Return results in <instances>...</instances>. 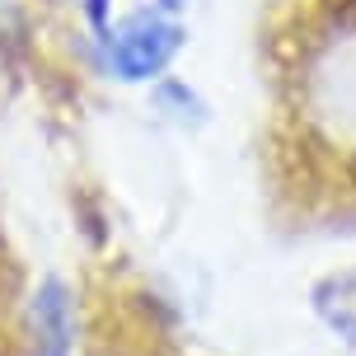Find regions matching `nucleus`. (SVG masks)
<instances>
[{
  "label": "nucleus",
  "instance_id": "f257e3e1",
  "mask_svg": "<svg viewBox=\"0 0 356 356\" xmlns=\"http://www.w3.org/2000/svg\"><path fill=\"white\" fill-rule=\"evenodd\" d=\"M183 24L178 15H164L155 5L131 10V15L113 19L99 33V52H104V71L122 85H150L169 71V61L183 47Z\"/></svg>",
  "mask_w": 356,
  "mask_h": 356
},
{
  "label": "nucleus",
  "instance_id": "f03ea898",
  "mask_svg": "<svg viewBox=\"0 0 356 356\" xmlns=\"http://www.w3.org/2000/svg\"><path fill=\"white\" fill-rule=\"evenodd\" d=\"M33 338L38 356H71V300L56 277L42 282L33 296Z\"/></svg>",
  "mask_w": 356,
  "mask_h": 356
},
{
  "label": "nucleus",
  "instance_id": "7ed1b4c3",
  "mask_svg": "<svg viewBox=\"0 0 356 356\" xmlns=\"http://www.w3.org/2000/svg\"><path fill=\"white\" fill-rule=\"evenodd\" d=\"M319 85H323V99L333 108L338 127L352 131L356 127V38L328 56V66L319 71Z\"/></svg>",
  "mask_w": 356,
  "mask_h": 356
},
{
  "label": "nucleus",
  "instance_id": "20e7f679",
  "mask_svg": "<svg viewBox=\"0 0 356 356\" xmlns=\"http://www.w3.org/2000/svg\"><path fill=\"white\" fill-rule=\"evenodd\" d=\"M155 99H160V108H174L169 118L183 122V127H202V122H207V104H202L197 89H188L183 80H160Z\"/></svg>",
  "mask_w": 356,
  "mask_h": 356
},
{
  "label": "nucleus",
  "instance_id": "39448f33",
  "mask_svg": "<svg viewBox=\"0 0 356 356\" xmlns=\"http://www.w3.org/2000/svg\"><path fill=\"white\" fill-rule=\"evenodd\" d=\"M113 5H118V0H85V19H89L94 33H104L108 24H113Z\"/></svg>",
  "mask_w": 356,
  "mask_h": 356
},
{
  "label": "nucleus",
  "instance_id": "423d86ee",
  "mask_svg": "<svg viewBox=\"0 0 356 356\" xmlns=\"http://www.w3.org/2000/svg\"><path fill=\"white\" fill-rule=\"evenodd\" d=\"M150 5H155V10H164V15H178L188 0H150Z\"/></svg>",
  "mask_w": 356,
  "mask_h": 356
}]
</instances>
